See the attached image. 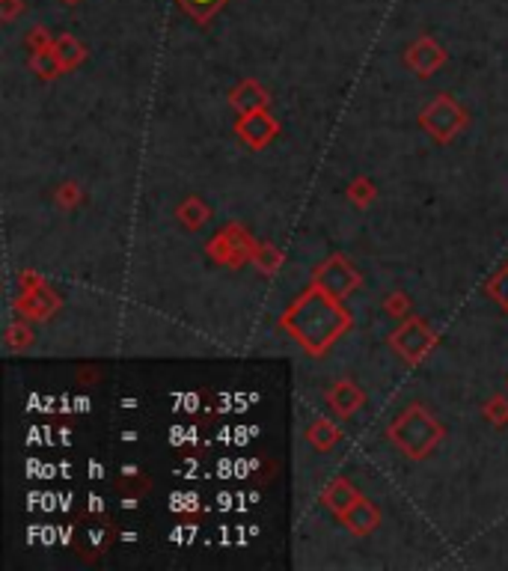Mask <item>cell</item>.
Instances as JSON below:
<instances>
[{"label":"cell","mask_w":508,"mask_h":571,"mask_svg":"<svg viewBox=\"0 0 508 571\" xmlns=\"http://www.w3.org/2000/svg\"><path fill=\"white\" fill-rule=\"evenodd\" d=\"M434 345H437L434 327L419 316H407L405 322L389 334V348L410 366L423 363L425 357L434 352Z\"/></svg>","instance_id":"obj_5"},{"label":"cell","mask_w":508,"mask_h":571,"mask_svg":"<svg viewBox=\"0 0 508 571\" xmlns=\"http://www.w3.org/2000/svg\"><path fill=\"white\" fill-rule=\"evenodd\" d=\"M60 307H63V298L48 283L33 289V292H18L15 298V313L27 318V322H48L51 316L60 313Z\"/></svg>","instance_id":"obj_9"},{"label":"cell","mask_w":508,"mask_h":571,"mask_svg":"<svg viewBox=\"0 0 508 571\" xmlns=\"http://www.w3.org/2000/svg\"><path fill=\"white\" fill-rule=\"evenodd\" d=\"M360 497H363V495H360V491L351 486L348 479H342V477L334 479V482H327L325 491H321V503H325V506L334 512L336 518L345 515V512L354 506Z\"/></svg>","instance_id":"obj_14"},{"label":"cell","mask_w":508,"mask_h":571,"mask_svg":"<svg viewBox=\"0 0 508 571\" xmlns=\"http://www.w3.org/2000/svg\"><path fill=\"white\" fill-rule=\"evenodd\" d=\"M259 241L250 236V229L244 224H227L218 236L209 238V245H205V254H209L218 265H227V268H241L247 265L253 259V250H256Z\"/></svg>","instance_id":"obj_6"},{"label":"cell","mask_w":508,"mask_h":571,"mask_svg":"<svg viewBox=\"0 0 508 571\" xmlns=\"http://www.w3.org/2000/svg\"><path fill=\"white\" fill-rule=\"evenodd\" d=\"M405 60L419 77H432L446 63V51L434 42V39H419V42L407 51Z\"/></svg>","instance_id":"obj_10"},{"label":"cell","mask_w":508,"mask_h":571,"mask_svg":"<svg viewBox=\"0 0 508 571\" xmlns=\"http://www.w3.org/2000/svg\"><path fill=\"white\" fill-rule=\"evenodd\" d=\"M307 441H309L316 450L327 452V450H334L336 443L342 441V429H339V425H336L334 420H330V417H318V420L307 429Z\"/></svg>","instance_id":"obj_16"},{"label":"cell","mask_w":508,"mask_h":571,"mask_svg":"<svg viewBox=\"0 0 508 571\" xmlns=\"http://www.w3.org/2000/svg\"><path fill=\"white\" fill-rule=\"evenodd\" d=\"M253 265L262 277H273L277 271L286 265V256H282V250L277 245H271V241H259L256 250H253Z\"/></svg>","instance_id":"obj_17"},{"label":"cell","mask_w":508,"mask_h":571,"mask_svg":"<svg viewBox=\"0 0 508 571\" xmlns=\"http://www.w3.org/2000/svg\"><path fill=\"white\" fill-rule=\"evenodd\" d=\"M54 54H57V60H60L63 72L75 69V66H81V63H84V57H86V51H84L81 45L75 42L72 36H63V39H57V45H54Z\"/></svg>","instance_id":"obj_20"},{"label":"cell","mask_w":508,"mask_h":571,"mask_svg":"<svg viewBox=\"0 0 508 571\" xmlns=\"http://www.w3.org/2000/svg\"><path fill=\"white\" fill-rule=\"evenodd\" d=\"M327 405L334 408L336 417H354V414L363 408L366 405V393L360 390V387L354 381H348V379H342L336 381L334 387L327 390Z\"/></svg>","instance_id":"obj_11"},{"label":"cell","mask_w":508,"mask_h":571,"mask_svg":"<svg viewBox=\"0 0 508 571\" xmlns=\"http://www.w3.org/2000/svg\"><path fill=\"white\" fill-rule=\"evenodd\" d=\"M45 283V277L39 274V271H22L18 274V292H33V289H39Z\"/></svg>","instance_id":"obj_28"},{"label":"cell","mask_w":508,"mask_h":571,"mask_svg":"<svg viewBox=\"0 0 508 571\" xmlns=\"http://www.w3.org/2000/svg\"><path fill=\"white\" fill-rule=\"evenodd\" d=\"M487 295H491L494 301L508 313V265L491 277V283H487Z\"/></svg>","instance_id":"obj_25"},{"label":"cell","mask_w":508,"mask_h":571,"mask_svg":"<svg viewBox=\"0 0 508 571\" xmlns=\"http://www.w3.org/2000/svg\"><path fill=\"white\" fill-rule=\"evenodd\" d=\"M113 488H116V495L137 500V497H143V495H149V491H152V479L146 477L143 470H125L122 477L113 482Z\"/></svg>","instance_id":"obj_18"},{"label":"cell","mask_w":508,"mask_h":571,"mask_svg":"<svg viewBox=\"0 0 508 571\" xmlns=\"http://www.w3.org/2000/svg\"><path fill=\"white\" fill-rule=\"evenodd\" d=\"M312 286L325 289L327 295L345 301L348 295H354L357 289L363 286V277H360V271L351 265V259L345 254H334L316 268V274H312Z\"/></svg>","instance_id":"obj_7"},{"label":"cell","mask_w":508,"mask_h":571,"mask_svg":"<svg viewBox=\"0 0 508 571\" xmlns=\"http://www.w3.org/2000/svg\"><path fill=\"white\" fill-rule=\"evenodd\" d=\"M467 122H470V116H467V111L452 95H437V99L432 104H425L423 113H419V125H423L441 147H449V143L467 129Z\"/></svg>","instance_id":"obj_4"},{"label":"cell","mask_w":508,"mask_h":571,"mask_svg":"<svg viewBox=\"0 0 508 571\" xmlns=\"http://www.w3.org/2000/svg\"><path fill=\"white\" fill-rule=\"evenodd\" d=\"M113 539H116V527L104 512H84L72 524V536H68L75 554L86 559V563L104 557L107 550H111Z\"/></svg>","instance_id":"obj_3"},{"label":"cell","mask_w":508,"mask_h":571,"mask_svg":"<svg viewBox=\"0 0 508 571\" xmlns=\"http://www.w3.org/2000/svg\"><path fill=\"white\" fill-rule=\"evenodd\" d=\"M236 134L244 147L250 149H265L268 143L280 134V122L277 116H271L268 108L265 111H253V113H241L236 122Z\"/></svg>","instance_id":"obj_8"},{"label":"cell","mask_w":508,"mask_h":571,"mask_svg":"<svg viewBox=\"0 0 508 571\" xmlns=\"http://www.w3.org/2000/svg\"><path fill=\"white\" fill-rule=\"evenodd\" d=\"M268 102H271L268 90L259 81H253V77L241 81L236 90L229 93V104H232V111H236L238 116L241 113H253V111H265Z\"/></svg>","instance_id":"obj_13"},{"label":"cell","mask_w":508,"mask_h":571,"mask_svg":"<svg viewBox=\"0 0 508 571\" xmlns=\"http://www.w3.org/2000/svg\"><path fill=\"white\" fill-rule=\"evenodd\" d=\"M54 200H57V206H60L63 211H72L75 206H81L84 191H81L77 182H63V185L54 191Z\"/></svg>","instance_id":"obj_24"},{"label":"cell","mask_w":508,"mask_h":571,"mask_svg":"<svg viewBox=\"0 0 508 571\" xmlns=\"http://www.w3.org/2000/svg\"><path fill=\"white\" fill-rule=\"evenodd\" d=\"M31 69H33L39 77H45V81H51V77H57V75L63 72V66H60V60H57L54 48H45V51H36V54H33Z\"/></svg>","instance_id":"obj_22"},{"label":"cell","mask_w":508,"mask_h":571,"mask_svg":"<svg viewBox=\"0 0 508 571\" xmlns=\"http://www.w3.org/2000/svg\"><path fill=\"white\" fill-rule=\"evenodd\" d=\"M384 313L393 318H405L410 313V298L405 292H389L384 301Z\"/></svg>","instance_id":"obj_27"},{"label":"cell","mask_w":508,"mask_h":571,"mask_svg":"<svg viewBox=\"0 0 508 571\" xmlns=\"http://www.w3.org/2000/svg\"><path fill=\"white\" fill-rule=\"evenodd\" d=\"M351 325H354V316L348 313V307L318 286L304 289L280 316L282 331L312 357L327 354Z\"/></svg>","instance_id":"obj_1"},{"label":"cell","mask_w":508,"mask_h":571,"mask_svg":"<svg viewBox=\"0 0 508 571\" xmlns=\"http://www.w3.org/2000/svg\"><path fill=\"white\" fill-rule=\"evenodd\" d=\"M485 417L491 420L494 425H505L508 423V399L505 396H491V399L485 402Z\"/></svg>","instance_id":"obj_26"},{"label":"cell","mask_w":508,"mask_h":571,"mask_svg":"<svg viewBox=\"0 0 508 571\" xmlns=\"http://www.w3.org/2000/svg\"><path fill=\"white\" fill-rule=\"evenodd\" d=\"M36 343V334H33V322H27V318L18 316L13 325L6 327V336H4V345L9 352H24V348H31Z\"/></svg>","instance_id":"obj_19"},{"label":"cell","mask_w":508,"mask_h":571,"mask_svg":"<svg viewBox=\"0 0 508 571\" xmlns=\"http://www.w3.org/2000/svg\"><path fill=\"white\" fill-rule=\"evenodd\" d=\"M175 218H179V224L184 229L197 232V229H202L205 224H209L211 209H209V202H205L202 197H188V200L179 202V209H175Z\"/></svg>","instance_id":"obj_15"},{"label":"cell","mask_w":508,"mask_h":571,"mask_svg":"<svg viewBox=\"0 0 508 571\" xmlns=\"http://www.w3.org/2000/svg\"><path fill=\"white\" fill-rule=\"evenodd\" d=\"M375 197H378V188H375V182L369 176H357L348 185V200L354 202L357 209H369L375 202Z\"/></svg>","instance_id":"obj_21"},{"label":"cell","mask_w":508,"mask_h":571,"mask_svg":"<svg viewBox=\"0 0 508 571\" xmlns=\"http://www.w3.org/2000/svg\"><path fill=\"white\" fill-rule=\"evenodd\" d=\"M387 434L402 456L419 461V459H428L437 447H441V441L446 438V429L428 408H423V405H410V408H405L393 423H389Z\"/></svg>","instance_id":"obj_2"},{"label":"cell","mask_w":508,"mask_h":571,"mask_svg":"<svg viewBox=\"0 0 508 571\" xmlns=\"http://www.w3.org/2000/svg\"><path fill=\"white\" fill-rule=\"evenodd\" d=\"M339 521L348 527V533H354V536L363 539V536H372L375 530L380 527V509L369 497H360Z\"/></svg>","instance_id":"obj_12"},{"label":"cell","mask_w":508,"mask_h":571,"mask_svg":"<svg viewBox=\"0 0 508 571\" xmlns=\"http://www.w3.org/2000/svg\"><path fill=\"white\" fill-rule=\"evenodd\" d=\"M179 4L191 18H197L200 24H205L223 4H227V0H179Z\"/></svg>","instance_id":"obj_23"}]
</instances>
